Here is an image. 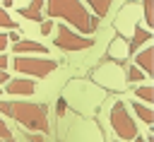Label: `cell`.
Returning <instances> with one entry per match:
<instances>
[{
  "mask_svg": "<svg viewBox=\"0 0 154 142\" xmlns=\"http://www.w3.org/2000/svg\"><path fill=\"white\" fill-rule=\"evenodd\" d=\"M0 111L24 125L26 130H34L36 135L48 132V108L43 103H29V101H0Z\"/></svg>",
  "mask_w": 154,
  "mask_h": 142,
  "instance_id": "6da1fadb",
  "label": "cell"
},
{
  "mask_svg": "<svg viewBox=\"0 0 154 142\" xmlns=\"http://www.w3.org/2000/svg\"><path fill=\"white\" fill-rule=\"evenodd\" d=\"M46 14L48 17H58V19H65L67 24H72L79 36L82 34H94L99 29V19L91 17V12L87 10L84 2H65V0H53V2H46L43 5Z\"/></svg>",
  "mask_w": 154,
  "mask_h": 142,
  "instance_id": "7a4b0ae2",
  "label": "cell"
},
{
  "mask_svg": "<svg viewBox=\"0 0 154 142\" xmlns=\"http://www.w3.org/2000/svg\"><path fill=\"white\" fill-rule=\"evenodd\" d=\"M12 67L14 72H22V75H29V77H48L58 63L51 60V58H34V55H17L12 60Z\"/></svg>",
  "mask_w": 154,
  "mask_h": 142,
  "instance_id": "3957f363",
  "label": "cell"
},
{
  "mask_svg": "<svg viewBox=\"0 0 154 142\" xmlns=\"http://www.w3.org/2000/svg\"><path fill=\"white\" fill-rule=\"evenodd\" d=\"M111 128L116 130V135L120 140H135L137 137V125H135V120H132V116L123 101L113 103V108H111Z\"/></svg>",
  "mask_w": 154,
  "mask_h": 142,
  "instance_id": "277c9868",
  "label": "cell"
},
{
  "mask_svg": "<svg viewBox=\"0 0 154 142\" xmlns=\"http://www.w3.org/2000/svg\"><path fill=\"white\" fill-rule=\"evenodd\" d=\"M55 46H58L60 51H65V53H75V51L91 48L94 41H91L89 36H79V34H75L72 29H67L65 24H60L58 31H55Z\"/></svg>",
  "mask_w": 154,
  "mask_h": 142,
  "instance_id": "5b68a950",
  "label": "cell"
},
{
  "mask_svg": "<svg viewBox=\"0 0 154 142\" xmlns=\"http://www.w3.org/2000/svg\"><path fill=\"white\" fill-rule=\"evenodd\" d=\"M7 94H14V96H29L36 91V84L34 79H26V77H17V79H10L7 82Z\"/></svg>",
  "mask_w": 154,
  "mask_h": 142,
  "instance_id": "8992f818",
  "label": "cell"
},
{
  "mask_svg": "<svg viewBox=\"0 0 154 142\" xmlns=\"http://www.w3.org/2000/svg\"><path fill=\"white\" fill-rule=\"evenodd\" d=\"M152 60H154V48H152V46H147L144 51H140V53H137L135 67H137V70H142V75H144V77H152V70H154Z\"/></svg>",
  "mask_w": 154,
  "mask_h": 142,
  "instance_id": "52a82bcc",
  "label": "cell"
},
{
  "mask_svg": "<svg viewBox=\"0 0 154 142\" xmlns=\"http://www.w3.org/2000/svg\"><path fill=\"white\" fill-rule=\"evenodd\" d=\"M19 12L26 17V19H31V22H43V2L41 0H34V2H26V5H19Z\"/></svg>",
  "mask_w": 154,
  "mask_h": 142,
  "instance_id": "ba28073f",
  "label": "cell"
},
{
  "mask_svg": "<svg viewBox=\"0 0 154 142\" xmlns=\"http://www.w3.org/2000/svg\"><path fill=\"white\" fill-rule=\"evenodd\" d=\"M147 41H152V31H147V29H142V26H135V29H132V36H130V41H128V51H130V53H137V48H140L142 43H147Z\"/></svg>",
  "mask_w": 154,
  "mask_h": 142,
  "instance_id": "9c48e42d",
  "label": "cell"
},
{
  "mask_svg": "<svg viewBox=\"0 0 154 142\" xmlns=\"http://www.w3.org/2000/svg\"><path fill=\"white\" fill-rule=\"evenodd\" d=\"M12 51L14 53H48L46 46H41L38 41H26V39H19L17 43H12Z\"/></svg>",
  "mask_w": 154,
  "mask_h": 142,
  "instance_id": "30bf717a",
  "label": "cell"
},
{
  "mask_svg": "<svg viewBox=\"0 0 154 142\" xmlns=\"http://www.w3.org/2000/svg\"><path fill=\"white\" fill-rule=\"evenodd\" d=\"M125 55H130V51H128V43L118 36L113 43H111V48H108V58H116V60H123Z\"/></svg>",
  "mask_w": 154,
  "mask_h": 142,
  "instance_id": "8fae6325",
  "label": "cell"
},
{
  "mask_svg": "<svg viewBox=\"0 0 154 142\" xmlns=\"http://www.w3.org/2000/svg\"><path fill=\"white\" fill-rule=\"evenodd\" d=\"M87 10H91V12H94L91 17L101 19V17H106V14H108V10H111V2H106V0H91V2L87 5Z\"/></svg>",
  "mask_w": 154,
  "mask_h": 142,
  "instance_id": "7c38bea8",
  "label": "cell"
},
{
  "mask_svg": "<svg viewBox=\"0 0 154 142\" xmlns=\"http://www.w3.org/2000/svg\"><path fill=\"white\" fill-rule=\"evenodd\" d=\"M132 111L137 113V118H142L147 125H152V120H154L152 106H147V103H140V101H132Z\"/></svg>",
  "mask_w": 154,
  "mask_h": 142,
  "instance_id": "4fadbf2b",
  "label": "cell"
},
{
  "mask_svg": "<svg viewBox=\"0 0 154 142\" xmlns=\"http://www.w3.org/2000/svg\"><path fill=\"white\" fill-rule=\"evenodd\" d=\"M135 96H137V99H142V101L149 106V103L154 101V89H152L149 84H144V87H137V89H135ZM137 99H135V101H137Z\"/></svg>",
  "mask_w": 154,
  "mask_h": 142,
  "instance_id": "5bb4252c",
  "label": "cell"
},
{
  "mask_svg": "<svg viewBox=\"0 0 154 142\" xmlns=\"http://www.w3.org/2000/svg\"><path fill=\"white\" fill-rule=\"evenodd\" d=\"M0 29H10V31H14V29H17V24H14L12 14H10L7 10H2V7H0Z\"/></svg>",
  "mask_w": 154,
  "mask_h": 142,
  "instance_id": "9a60e30c",
  "label": "cell"
},
{
  "mask_svg": "<svg viewBox=\"0 0 154 142\" xmlns=\"http://www.w3.org/2000/svg\"><path fill=\"white\" fill-rule=\"evenodd\" d=\"M144 22H147V31H152V26H154V2L152 0L144 2Z\"/></svg>",
  "mask_w": 154,
  "mask_h": 142,
  "instance_id": "2e32d148",
  "label": "cell"
},
{
  "mask_svg": "<svg viewBox=\"0 0 154 142\" xmlns=\"http://www.w3.org/2000/svg\"><path fill=\"white\" fill-rule=\"evenodd\" d=\"M142 79H144L142 70H137L135 65H130V67H128V82H142Z\"/></svg>",
  "mask_w": 154,
  "mask_h": 142,
  "instance_id": "e0dca14e",
  "label": "cell"
},
{
  "mask_svg": "<svg viewBox=\"0 0 154 142\" xmlns=\"http://www.w3.org/2000/svg\"><path fill=\"white\" fill-rule=\"evenodd\" d=\"M0 140H12V130L5 125V120L0 118Z\"/></svg>",
  "mask_w": 154,
  "mask_h": 142,
  "instance_id": "ac0fdd59",
  "label": "cell"
},
{
  "mask_svg": "<svg viewBox=\"0 0 154 142\" xmlns=\"http://www.w3.org/2000/svg\"><path fill=\"white\" fill-rule=\"evenodd\" d=\"M55 113H58V116H65V113H67V103H65L63 99L55 101Z\"/></svg>",
  "mask_w": 154,
  "mask_h": 142,
  "instance_id": "d6986e66",
  "label": "cell"
},
{
  "mask_svg": "<svg viewBox=\"0 0 154 142\" xmlns=\"http://www.w3.org/2000/svg\"><path fill=\"white\" fill-rule=\"evenodd\" d=\"M51 31H53V22L51 19H43L41 22V34H51Z\"/></svg>",
  "mask_w": 154,
  "mask_h": 142,
  "instance_id": "ffe728a7",
  "label": "cell"
},
{
  "mask_svg": "<svg viewBox=\"0 0 154 142\" xmlns=\"http://www.w3.org/2000/svg\"><path fill=\"white\" fill-rule=\"evenodd\" d=\"M5 36H7V43H10V41H12V43H17V41L22 39V34H17V31H10V34H5Z\"/></svg>",
  "mask_w": 154,
  "mask_h": 142,
  "instance_id": "44dd1931",
  "label": "cell"
},
{
  "mask_svg": "<svg viewBox=\"0 0 154 142\" xmlns=\"http://www.w3.org/2000/svg\"><path fill=\"white\" fill-rule=\"evenodd\" d=\"M7 82H10V75L5 70H0V84H7Z\"/></svg>",
  "mask_w": 154,
  "mask_h": 142,
  "instance_id": "7402d4cb",
  "label": "cell"
},
{
  "mask_svg": "<svg viewBox=\"0 0 154 142\" xmlns=\"http://www.w3.org/2000/svg\"><path fill=\"white\" fill-rule=\"evenodd\" d=\"M5 48H7V36L0 31V51H5Z\"/></svg>",
  "mask_w": 154,
  "mask_h": 142,
  "instance_id": "603a6c76",
  "label": "cell"
},
{
  "mask_svg": "<svg viewBox=\"0 0 154 142\" xmlns=\"http://www.w3.org/2000/svg\"><path fill=\"white\" fill-rule=\"evenodd\" d=\"M7 63H10V60H7V55L2 53V55H0V70H5V67H7Z\"/></svg>",
  "mask_w": 154,
  "mask_h": 142,
  "instance_id": "cb8c5ba5",
  "label": "cell"
},
{
  "mask_svg": "<svg viewBox=\"0 0 154 142\" xmlns=\"http://www.w3.org/2000/svg\"><path fill=\"white\" fill-rule=\"evenodd\" d=\"M29 142H43V135H36L34 132V135H29Z\"/></svg>",
  "mask_w": 154,
  "mask_h": 142,
  "instance_id": "d4e9b609",
  "label": "cell"
},
{
  "mask_svg": "<svg viewBox=\"0 0 154 142\" xmlns=\"http://www.w3.org/2000/svg\"><path fill=\"white\" fill-rule=\"evenodd\" d=\"M135 142H149V140H144V137H140V135H137V137H135Z\"/></svg>",
  "mask_w": 154,
  "mask_h": 142,
  "instance_id": "484cf974",
  "label": "cell"
},
{
  "mask_svg": "<svg viewBox=\"0 0 154 142\" xmlns=\"http://www.w3.org/2000/svg\"><path fill=\"white\" fill-rule=\"evenodd\" d=\"M0 142H14V140H0Z\"/></svg>",
  "mask_w": 154,
  "mask_h": 142,
  "instance_id": "4316f807",
  "label": "cell"
},
{
  "mask_svg": "<svg viewBox=\"0 0 154 142\" xmlns=\"http://www.w3.org/2000/svg\"><path fill=\"white\" fill-rule=\"evenodd\" d=\"M116 142H118V140H116Z\"/></svg>",
  "mask_w": 154,
  "mask_h": 142,
  "instance_id": "83f0119b",
  "label": "cell"
}]
</instances>
